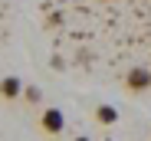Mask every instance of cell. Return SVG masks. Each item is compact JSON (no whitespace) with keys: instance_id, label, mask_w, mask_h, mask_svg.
<instances>
[{"instance_id":"6da1fadb","label":"cell","mask_w":151,"mask_h":141,"mask_svg":"<svg viewBox=\"0 0 151 141\" xmlns=\"http://www.w3.org/2000/svg\"><path fill=\"white\" fill-rule=\"evenodd\" d=\"M40 128H43L46 135H63V128H66L63 108H46V112L40 115Z\"/></svg>"},{"instance_id":"7a4b0ae2","label":"cell","mask_w":151,"mask_h":141,"mask_svg":"<svg viewBox=\"0 0 151 141\" xmlns=\"http://www.w3.org/2000/svg\"><path fill=\"white\" fill-rule=\"evenodd\" d=\"M20 95H23V82H20L17 76H4V79H0V99L13 102V99H20Z\"/></svg>"},{"instance_id":"3957f363","label":"cell","mask_w":151,"mask_h":141,"mask_svg":"<svg viewBox=\"0 0 151 141\" xmlns=\"http://www.w3.org/2000/svg\"><path fill=\"white\" fill-rule=\"evenodd\" d=\"M125 85H128L132 92H145V89H151V72H141V69H135V72L125 76Z\"/></svg>"},{"instance_id":"277c9868","label":"cell","mask_w":151,"mask_h":141,"mask_svg":"<svg viewBox=\"0 0 151 141\" xmlns=\"http://www.w3.org/2000/svg\"><path fill=\"white\" fill-rule=\"evenodd\" d=\"M95 122L99 125H115L118 122V108L115 105H99L95 108Z\"/></svg>"},{"instance_id":"5b68a950","label":"cell","mask_w":151,"mask_h":141,"mask_svg":"<svg viewBox=\"0 0 151 141\" xmlns=\"http://www.w3.org/2000/svg\"><path fill=\"white\" fill-rule=\"evenodd\" d=\"M20 99L33 105V102H40V99H43V92H40L36 85H23V95H20Z\"/></svg>"}]
</instances>
